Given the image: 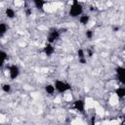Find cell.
I'll list each match as a JSON object with an SVG mask.
<instances>
[{
    "mask_svg": "<svg viewBox=\"0 0 125 125\" xmlns=\"http://www.w3.org/2000/svg\"><path fill=\"white\" fill-rule=\"evenodd\" d=\"M86 52H87V55H88V57H89V58H91V57L94 55V51H93L92 49H87V50H86Z\"/></svg>",
    "mask_w": 125,
    "mask_h": 125,
    "instance_id": "cell-18",
    "label": "cell"
},
{
    "mask_svg": "<svg viewBox=\"0 0 125 125\" xmlns=\"http://www.w3.org/2000/svg\"><path fill=\"white\" fill-rule=\"evenodd\" d=\"M61 32L62 31L60 29H58V28H52V29H50V31L48 32V35H47V42L52 43V44L54 42H56L60 38Z\"/></svg>",
    "mask_w": 125,
    "mask_h": 125,
    "instance_id": "cell-3",
    "label": "cell"
},
{
    "mask_svg": "<svg viewBox=\"0 0 125 125\" xmlns=\"http://www.w3.org/2000/svg\"><path fill=\"white\" fill-rule=\"evenodd\" d=\"M43 53L45 54V56L51 57V56L55 53V47L53 46V44L47 42V43L45 44V46L43 47Z\"/></svg>",
    "mask_w": 125,
    "mask_h": 125,
    "instance_id": "cell-7",
    "label": "cell"
},
{
    "mask_svg": "<svg viewBox=\"0 0 125 125\" xmlns=\"http://www.w3.org/2000/svg\"><path fill=\"white\" fill-rule=\"evenodd\" d=\"M114 93L116 94V96L119 98V99H122L125 97V88L122 86V87H118L114 90Z\"/></svg>",
    "mask_w": 125,
    "mask_h": 125,
    "instance_id": "cell-12",
    "label": "cell"
},
{
    "mask_svg": "<svg viewBox=\"0 0 125 125\" xmlns=\"http://www.w3.org/2000/svg\"><path fill=\"white\" fill-rule=\"evenodd\" d=\"M115 72H116V76L118 81L124 85L125 84V68L123 66H117L115 68Z\"/></svg>",
    "mask_w": 125,
    "mask_h": 125,
    "instance_id": "cell-5",
    "label": "cell"
},
{
    "mask_svg": "<svg viewBox=\"0 0 125 125\" xmlns=\"http://www.w3.org/2000/svg\"><path fill=\"white\" fill-rule=\"evenodd\" d=\"M85 36H86L88 39H92L93 36H94V31L91 30V29H88V30L85 32Z\"/></svg>",
    "mask_w": 125,
    "mask_h": 125,
    "instance_id": "cell-17",
    "label": "cell"
},
{
    "mask_svg": "<svg viewBox=\"0 0 125 125\" xmlns=\"http://www.w3.org/2000/svg\"><path fill=\"white\" fill-rule=\"evenodd\" d=\"M79 62H80L81 64H85V63L87 62V61H86V58H82V59H79Z\"/></svg>",
    "mask_w": 125,
    "mask_h": 125,
    "instance_id": "cell-20",
    "label": "cell"
},
{
    "mask_svg": "<svg viewBox=\"0 0 125 125\" xmlns=\"http://www.w3.org/2000/svg\"><path fill=\"white\" fill-rule=\"evenodd\" d=\"M118 30H119V26H114V27H113V31H114V32L118 31Z\"/></svg>",
    "mask_w": 125,
    "mask_h": 125,
    "instance_id": "cell-21",
    "label": "cell"
},
{
    "mask_svg": "<svg viewBox=\"0 0 125 125\" xmlns=\"http://www.w3.org/2000/svg\"><path fill=\"white\" fill-rule=\"evenodd\" d=\"M8 69H9L10 78H11L12 80L17 79V78L19 77V75H20V68H19V66H18L17 64H11V65L8 67Z\"/></svg>",
    "mask_w": 125,
    "mask_h": 125,
    "instance_id": "cell-4",
    "label": "cell"
},
{
    "mask_svg": "<svg viewBox=\"0 0 125 125\" xmlns=\"http://www.w3.org/2000/svg\"><path fill=\"white\" fill-rule=\"evenodd\" d=\"M1 88H2V91L4 93H7V94H9L12 91V86L10 84H3Z\"/></svg>",
    "mask_w": 125,
    "mask_h": 125,
    "instance_id": "cell-15",
    "label": "cell"
},
{
    "mask_svg": "<svg viewBox=\"0 0 125 125\" xmlns=\"http://www.w3.org/2000/svg\"><path fill=\"white\" fill-rule=\"evenodd\" d=\"M7 59H8V54L4 50H0V69L3 67Z\"/></svg>",
    "mask_w": 125,
    "mask_h": 125,
    "instance_id": "cell-10",
    "label": "cell"
},
{
    "mask_svg": "<svg viewBox=\"0 0 125 125\" xmlns=\"http://www.w3.org/2000/svg\"><path fill=\"white\" fill-rule=\"evenodd\" d=\"M5 16H6L8 19H14V18L16 17V12H15V10H14L13 8L8 7V8H6V10H5Z\"/></svg>",
    "mask_w": 125,
    "mask_h": 125,
    "instance_id": "cell-11",
    "label": "cell"
},
{
    "mask_svg": "<svg viewBox=\"0 0 125 125\" xmlns=\"http://www.w3.org/2000/svg\"><path fill=\"white\" fill-rule=\"evenodd\" d=\"M31 13H32L31 9H29V8H28V9H26V10H25V15H26L27 17H29V16L31 15Z\"/></svg>",
    "mask_w": 125,
    "mask_h": 125,
    "instance_id": "cell-19",
    "label": "cell"
},
{
    "mask_svg": "<svg viewBox=\"0 0 125 125\" xmlns=\"http://www.w3.org/2000/svg\"><path fill=\"white\" fill-rule=\"evenodd\" d=\"M77 56H78V59L86 58V55H85V51H84L83 49H78V50H77Z\"/></svg>",
    "mask_w": 125,
    "mask_h": 125,
    "instance_id": "cell-16",
    "label": "cell"
},
{
    "mask_svg": "<svg viewBox=\"0 0 125 125\" xmlns=\"http://www.w3.org/2000/svg\"><path fill=\"white\" fill-rule=\"evenodd\" d=\"M90 21V16L89 15H86V14H82L79 16V22L82 24V25H86L88 24Z\"/></svg>",
    "mask_w": 125,
    "mask_h": 125,
    "instance_id": "cell-9",
    "label": "cell"
},
{
    "mask_svg": "<svg viewBox=\"0 0 125 125\" xmlns=\"http://www.w3.org/2000/svg\"><path fill=\"white\" fill-rule=\"evenodd\" d=\"M22 1H25V0H22Z\"/></svg>",
    "mask_w": 125,
    "mask_h": 125,
    "instance_id": "cell-23",
    "label": "cell"
},
{
    "mask_svg": "<svg viewBox=\"0 0 125 125\" xmlns=\"http://www.w3.org/2000/svg\"><path fill=\"white\" fill-rule=\"evenodd\" d=\"M73 108L75 110H77L78 112L84 113L85 112V102L82 99H78L76 101H74L73 103Z\"/></svg>",
    "mask_w": 125,
    "mask_h": 125,
    "instance_id": "cell-6",
    "label": "cell"
},
{
    "mask_svg": "<svg viewBox=\"0 0 125 125\" xmlns=\"http://www.w3.org/2000/svg\"><path fill=\"white\" fill-rule=\"evenodd\" d=\"M34 7L39 11H44V6L47 4L46 0H32Z\"/></svg>",
    "mask_w": 125,
    "mask_h": 125,
    "instance_id": "cell-8",
    "label": "cell"
},
{
    "mask_svg": "<svg viewBox=\"0 0 125 125\" xmlns=\"http://www.w3.org/2000/svg\"><path fill=\"white\" fill-rule=\"evenodd\" d=\"M7 31H8V25H7V23L1 21L0 22V37L4 36Z\"/></svg>",
    "mask_w": 125,
    "mask_h": 125,
    "instance_id": "cell-13",
    "label": "cell"
},
{
    "mask_svg": "<svg viewBox=\"0 0 125 125\" xmlns=\"http://www.w3.org/2000/svg\"><path fill=\"white\" fill-rule=\"evenodd\" d=\"M83 14V6L78 0H72L71 5L69 7L68 15L71 18H78Z\"/></svg>",
    "mask_w": 125,
    "mask_h": 125,
    "instance_id": "cell-1",
    "label": "cell"
},
{
    "mask_svg": "<svg viewBox=\"0 0 125 125\" xmlns=\"http://www.w3.org/2000/svg\"><path fill=\"white\" fill-rule=\"evenodd\" d=\"M44 89H45V92H46L47 94H49V95H53V94L55 93V91H56L54 84H47Z\"/></svg>",
    "mask_w": 125,
    "mask_h": 125,
    "instance_id": "cell-14",
    "label": "cell"
},
{
    "mask_svg": "<svg viewBox=\"0 0 125 125\" xmlns=\"http://www.w3.org/2000/svg\"><path fill=\"white\" fill-rule=\"evenodd\" d=\"M54 86H55V89L58 93L60 94H63L69 90H71V85L63 80H60V79H57L55 82H54Z\"/></svg>",
    "mask_w": 125,
    "mask_h": 125,
    "instance_id": "cell-2",
    "label": "cell"
},
{
    "mask_svg": "<svg viewBox=\"0 0 125 125\" xmlns=\"http://www.w3.org/2000/svg\"><path fill=\"white\" fill-rule=\"evenodd\" d=\"M95 123V117H92V120H91V124H94Z\"/></svg>",
    "mask_w": 125,
    "mask_h": 125,
    "instance_id": "cell-22",
    "label": "cell"
}]
</instances>
